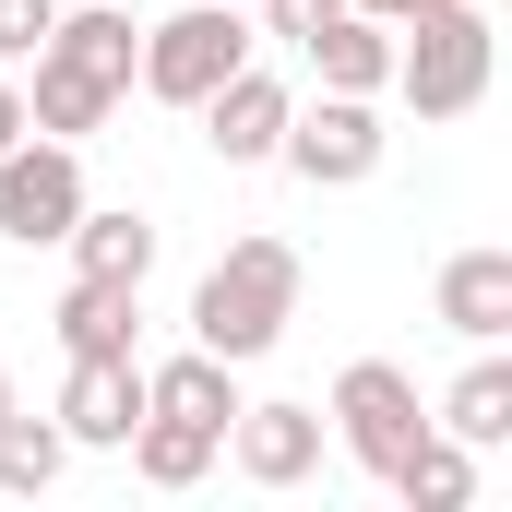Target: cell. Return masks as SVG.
Returning <instances> with one entry per match:
<instances>
[{"label": "cell", "instance_id": "277c9868", "mask_svg": "<svg viewBox=\"0 0 512 512\" xmlns=\"http://www.w3.org/2000/svg\"><path fill=\"white\" fill-rule=\"evenodd\" d=\"M239 60H262V24L251 0H179L167 24H143V48H131V84L155 96V108H203Z\"/></svg>", "mask_w": 512, "mask_h": 512}, {"label": "cell", "instance_id": "2e32d148", "mask_svg": "<svg viewBox=\"0 0 512 512\" xmlns=\"http://www.w3.org/2000/svg\"><path fill=\"white\" fill-rule=\"evenodd\" d=\"M60 251H72V274H108V286H143V274H155V215H131V203H84Z\"/></svg>", "mask_w": 512, "mask_h": 512}, {"label": "cell", "instance_id": "d6986e66", "mask_svg": "<svg viewBox=\"0 0 512 512\" xmlns=\"http://www.w3.org/2000/svg\"><path fill=\"white\" fill-rule=\"evenodd\" d=\"M60 465H72V441H60V417H0V489L12 501H36V489H60Z\"/></svg>", "mask_w": 512, "mask_h": 512}, {"label": "cell", "instance_id": "cb8c5ba5", "mask_svg": "<svg viewBox=\"0 0 512 512\" xmlns=\"http://www.w3.org/2000/svg\"><path fill=\"white\" fill-rule=\"evenodd\" d=\"M0 417H12V358H0Z\"/></svg>", "mask_w": 512, "mask_h": 512}, {"label": "cell", "instance_id": "44dd1931", "mask_svg": "<svg viewBox=\"0 0 512 512\" xmlns=\"http://www.w3.org/2000/svg\"><path fill=\"white\" fill-rule=\"evenodd\" d=\"M251 12H262V36H286V48H298V36H310L322 12H346V0H251Z\"/></svg>", "mask_w": 512, "mask_h": 512}, {"label": "cell", "instance_id": "e0dca14e", "mask_svg": "<svg viewBox=\"0 0 512 512\" xmlns=\"http://www.w3.org/2000/svg\"><path fill=\"white\" fill-rule=\"evenodd\" d=\"M382 489H393L405 512H465V501H477V453H465L453 429H417V441L393 453V477H382Z\"/></svg>", "mask_w": 512, "mask_h": 512}, {"label": "cell", "instance_id": "5b68a950", "mask_svg": "<svg viewBox=\"0 0 512 512\" xmlns=\"http://www.w3.org/2000/svg\"><path fill=\"white\" fill-rule=\"evenodd\" d=\"M393 131H382V96H298L286 108V143H274V167L286 179H310V191H358V179H382Z\"/></svg>", "mask_w": 512, "mask_h": 512}, {"label": "cell", "instance_id": "3957f363", "mask_svg": "<svg viewBox=\"0 0 512 512\" xmlns=\"http://www.w3.org/2000/svg\"><path fill=\"white\" fill-rule=\"evenodd\" d=\"M489 72H501V36H489V0H417L405 24H393V84L417 120H465L477 96H489Z\"/></svg>", "mask_w": 512, "mask_h": 512}, {"label": "cell", "instance_id": "7402d4cb", "mask_svg": "<svg viewBox=\"0 0 512 512\" xmlns=\"http://www.w3.org/2000/svg\"><path fill=\"white\" fill-rule=\"evenodd\" d=\"M24 131H36V120H24V84H12V72H0V155H12V143H24Z\"/></svg>", "mask_w": 512, "mask_h": 512}, {"label": "cell", "instance_id": "4fadbf2b", "mask_svg": "<svg viewBox=\"0 0 512 512\" xmlns=\"http://www.w3.org/2000/svg\"><path fill=\"white\" fill-rule=\"evenodd\" d=\"M298 60H310V84H334V96H382V84H393V24L322 12V24L298 36Z\"/></svg>", "mask_w": 512, "mask_h": 512}, {"label": "cell", "instance_id": "ffe728a7", "mask_svg": "<svg viewBox=\"0 0 512 512\" xmlns=\"http://www.w3.org/2000/svg\"><path fill=\"white\" fill-rule=\"evenodd\" d=\"M48 24H60V0H0V72H24Z\"/></svg>", "mask_w": 512, "mask_h": 512}, {"label": "cell", "instance_id": "30bf717a", "mask_svg": "<svg viewBox=\"0 0 512 512\" xmlns=\"http://www.w3.org/2000/svg\"><path fill=\"white\" fill-rule=\"evenodd\" d=\"M60 441L72 453H120L131 417H143V358H72V382H60Z\"/></svg>", "mask_w": 512, "mask_h": 512}, {"label": "cell", "instance_id": "603a6c76", "mask_svg": "<svg viewBox=\"0 0 512 512\" xmlns=\"http://www.w3.org/2000/svg\"><path fill=\"white\" fill-rule=\"evenodd\" d=\"M346 12H370V24H405V12H417V0H346Z\"/></svg>", "mask_w": 512, "mask_h": 512}, {"label": "cell", "instance_id": "ac0fdd59", "mask_svg": "<svg viewBox=\"0 0 512 512\" xmlns=\"http://www.w3.org/2000/svg\"><path fill=\"white\" fill-rule=\"evenodd\" d=\"M131 477H143V489H203V477H215V429H191V417H155V405H143V417H131Z\"/></svg>", "mask_w": 512, "mask_h": 512}, {"label": "cell", "instance_id": "52a82bcc", "mask_svg": "<svg viewBox=\"0 0 512 512\" xmlns=\"http://www.w3.org/2000/svg\"><path fill=\"white\" fill-rule=\"evenodd\" d=\"M84 203H96V191H84V143L24 131V143L0 155V239H12V251H60Z\"/></svg>", "mask_w": 512, "mask_h": 512}, {"label": "cell", "instance_id": "ba28073f", "mask_svg": "<svg viewBox=\"0 0 512 512\" xmlns=\"http://www.w3.org/2000/svg\"><path fill=\"white\" fill-rule=\"evenodd\" d=\"M286 108H298V84H286V72H262V60H239V72H227L191 120H203V143H215V167H274Z\"/></svg>", "mask_w": 512, "mask_h": 512}, {"label": "cell", "instance_id": "9a60e30c", "mask_svg": "<svg viewBox=\"0 0 512 512\" xmlns=\"http://www.w3.org/2000/svg\"><path fill=\"white\" fill-rule=\"evenodd\" d=\"M429 429H453L465 453H501V441H512V358H501V346L465 358V382L429 405Z\"/></svg>", "mask_w": 512, "mask_h": 512}, {"label": "cell", "instance_id": "7c38bea8", "mask_svg": "<svg viewBox=\"0 0 512 512\" xmlns=\"http://www.w3.org/2000/svg\"><path fill=\"white\" fill-rule=\"evenodd\" d=\"M429 310H441L465 346H501V334H512V251H501V239L453 251V262H441V286H429Z\"/></svg>", "mask_w": 512, "mask_h": 512}, {"label": "cell", "instance_id": "7a4b0ae2", "mask_svg": "<svg viewBox=\"0 0 512 512\" xmlns=\"http://www.w3.org/2000/svg\"><path fill=\"white\" fill-rule=\"evenodd\" d=\"M298 286H310V262L286 251V239H227V251L203 262V286H191V346H215L227 370L274 358L286 322H298Z\"/></svg>", "mask_w": 512, "mask_h": 512}, {"label": "cell", "instance_id": "8fae6325", "mask_svg": "<svg viewBox=\"0 0 512 512\" xmlns=\"http://www.w3.org/2000/svg\"><path fill=\"white\" fill-rule=\"evenodd\" d=\"M60 358H143V286H108V274H72L60 310H48Z\"/></svg>", "mask_w": 512, "mask_h": 512}, {"label": "cell", "instance_id": "8992f818", "mask_svg": "<svg viewBox=\"0 0 512 512\" xmlns=\"http://www.w3.org/2000/svg\"><path fill=\"white\" fill-rule=\"evenodd\" d=\"M429 429V405H417V382L393 370V358H346L334 370V405H322V441L358 465V477H393V453Z\"/></svg>", "mask_w": 512, "mask_h": 512}, {"label": "cell", "instance_id": "5bb4252c", "mask_svg": "<svg viewBox=\"0 0 512 512\" xmlns=\"http://www.w3.org/2000/svg\"><path fill=\"white\" fill-rule=\"evenodd\" d=\"M143 405H155V417H191V429H215V441H227V417H239L251 393H239V370H227L215 346H179V358H155V370H143Z\"/></svg>", "mask_w": 512, "mask_h": 512}, {"label": "cell", "instance_id": "6da1fadb", "mask_svg": "<svg viewBox=\"0 0 512 512\" xmlns=\"http://www.w3.org/2000/svg\"><path fill=\"white\" fill-rule=\"evenodd\" d=\"M131 48H143V24L131 12H108V0H60V24L36 36V60H24V120L48 131V143H84V131L120 120L131 96Z\"/></svg>", "mask_w": 512, "mask_h": 512}, {"label": "cell", "instance_id": "9c48e42d", "mask_svg": "<svg viewBox=\"0 0 512 512\" xmlns=\"http://www.w3.org/2000/svg\"><path fill=\"white\" fill-rule=\"evenodd\" d=\"M215 453H227L251 489H310V477H322V405H239Z\"/></svg>", "mask_w": 512, "mask_h": 512}]
</instances>
